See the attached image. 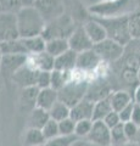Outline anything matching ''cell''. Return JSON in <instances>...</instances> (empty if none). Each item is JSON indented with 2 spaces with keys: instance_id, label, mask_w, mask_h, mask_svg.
I'll use <instances>...</instances> for the list:
<instances>
[{
  "instance_id": "34",
  "label": "cell",
  "mask_w": 140,
  "mask_h": 146,
  "mask_svg": "<svg viewBox=\"0 0 140 146\" xmlns=\"http://www.w3.org/2000/svg\"><path fill=\"white\" fill-rule=\"evenodd\" d=\"M123 127H124V134L125 138H127V141H137L140 127L134 124L133 122H125L123 123Z\"/></svg>"
},
{
  "instance_id": "10",
  "label": "cell",
  "mask_w": 140,
  "mask_h": 146,
  "mask_svg": "<svg viewBox=\"0 0 140 146\" xmlns=\"http://www.w3.org/2000/svg\"><path fill=\"white\" fill-rule=\"evenodd\" d=\"M27 65L34 68L35 71L51 72L54 70V65H55V57H52L46 51L28 55L27 56Z\"/></svg>"
},
{
  "instance_id": "7",
  "label": "cell",
  "mask_w": 140,
  "mask_h": 146,
  "mask_svg": "<svg viewBox=\"0 0 140 146\" xmlns=\"http://www.w3.org/2000/svg\"><path fill=\"white\" fill-rule=\"evenodd\" d=\"M67 42H68L70 49L73 50L77 54L87 51V50H90L94 48V44L92 43V40L88 36L83 25L76 27L73 32L70 34V36L67 38Z\"/></svg>"
},
{
  "instance_id": "43",
  "label": "cell",
  "mask_w": 140,
  "mask_h": 146,
  "mask_svg": "<svg viewBox=\"0 0 140 146\" xmlns=\"http://www.w3.org/2000/svg\"><path fill=\"white\" fill-rule=\"evenodd\" d=\"M137 141L140 143V130H139V134H138V138H137Z\"/></svg>"
},
{
  "instance_id": "12",
  "label": "cell",
  "mask_w": 140,
  "mask_h": 146,
  "mask_svg": "<svg viewBox=\"0 0 140 146\" xmlns=\"http://www.w3.org/2000/svg\"><path fill=\"white\" fill-rule=\"evenodd\" d=\"M94 101L89 99H83L82 101L76 104L73 107H71L70 118H72L74 122L84 121V119H93V112H94Z\"/></svg>"
},
{
  "instance_id": "4",
  "label": "cell",
  "mask_w": 140,
  "mask_h": 146,
  "mask_svg": "<svg viewBox=\"0 0 140 146\" xmlns=\"http://www.w3.org/2000/svg\"><path fill=\"white\" fill-rule=\"evenodd\" d=\"M32 5L40 12L46 25L65 15L64 0H35Z\"/></svg>"
},
{
  "instance_id": "33",
  "label": "cell",
  "mask_w": 140,
  "mask_h": 146,
  "mask_svg": "<svg viewBox=\"0 0 140 146\" xmlns=\"http://www.w3.org/2000/svg\"><path fill=\"white\" fill-rule=\"evenodd\" d=\"M76 122L72 118H66V119L58 122V130L60 135H74Z\"/></svg>"
},
{
  "instance_id": "1",
  "label": "cell",
  "mask_w": 140,
  "mask_h": 146,
  "mask_svg": "<svg viewBox=\"0 0 140 146\" xmlns=\"http://www.w3.org/2000/svg\"><path fill=\"white\" fill-rule=\"evenodd\" d=\"M16 20L20 38L43 35L45 28H46V22L33 5H28L21 9L16 13Z\"/></svg>"
},
{
  "instance_id": "8",
  "label": "cell",
  "mask_w": 140,
  "mask_h": 146,
  "mask_svg": "<svg viewBox=\"0 0 140 146\" xmlns=\"http://www.w3.org/2000/svg\"><path fill=\"white\" fill-rule=\"evenodd\" d=\"M87 139L90 144L95 146H111V129L102 121H94Z\"/></svg>"
},
{
  "instance_id": "28",
  "label": "cell",
  "mask_w": 140,
  "mask_h": 146,
  "mask_svg": "<svg viewBox=\"0 0 140 146\" xmlns=\"http://www.w3.org/2000/svg\"><path fill=\"white\" fill-rule=\"evenodd\" d=\"M128 27L132 39L140 38V10L128 15Z\"/></svg>"
},
{
  "instance_id": "18",
  "label": "cell",
  "mask_w": 140,
  "mask_h": 146,
  "mask_svg": "<svg viewBox=\"0 0 140 146\" xmlns=\"http://www.w3.org/2000/svg\"><path fill=\"white\" fill-rule=\"evenodd\" d=\"M50 119L49 111H45L43 108L35 107L29 112L28 116V128H35V129H43V127L46 124Z\"/></svg>"
},
{
  "instance_id": "14",
  "label": "cell",
  "mask_w": 140,
  "mask_h": 146,
  "mask_svg": "<svg viewBox=\"0 0 140 146\" xmlns=\"http://www.w3.org/2000/svg\"><path fill=\"white\" fill-rule=\"evenodd\" d=\"M83 27H84L88 36L90 38V40H92V43L94 45L101 43L102 40H105L107 38V32L105 29V27H104L96 18L87 21L83 25Z\"/></svg>"
},
{
  "instance_id": "9",
  "label": "cell",
  "mask_w": 140,
  "mask_h": 146,
  "mask_svg": "<svg viewBox=\"0 0 140 146\" xmlns=\"http://www.w3.org/2000/svg\"><path fill=\"white\" fill-rule=\"evenodd\" d=\"M27 63V55H4L0 62V74L4 78H12L13 74Z\"/></svg>"
},
{
  "instance_id": "32",
  "label": "cell",
  "mask_w": 140,
  "mask_h": 146,
  "mask_svg": "<svg viewBox=\"0 0 140 146\" xmlns=\"http://www.w3.org/2000/svg\"><path fill=\"white\" fill-rule=\"evenodd\" d=\"M111 140L112 144H117V145H122L127 141L124 134V127L123 123H119L118 125H116L115 128L111 129Z\"/></svg>"
},
{
  "instance_id": "37",
  "label": "cell",
  "mask_w": 140,
  "mask_h": 146,
  "mask_svg": "<svg viewBox=\"0 0 140 146\" xmlns=\"http://www.w3.org/2000/svg\"><path fill=\"white\" fill-rule=\"evenodd\" d=\"M133 107H134V101H133V102H130L128 106H125L123 110H121V111L118 112V115H119V118H121V122H122V123L130 122V119H132Z\"/></svg>"
},
{
  "instance_id": "31",
  "label": "cell",
  "mask_w": 140,
  "mask_h": 146,
  "mask_svg": "<svg viewBox=\"0 0 140 146\" xmlns=\"http://www.w3.org/2000/svg\"><path fill=\"white\" fill-rule=\"evenodd\" d=\"M43 135L44 138L48 140H51L54 138L60 135V130H58V122L54 121V119H49V122L43 127Z\"/></svg>"
},
{
  "instance_id": "30",
  "label": "cell",
  "mask_w": 140,
  "mask_h": 146,
  "mask_svg": "<svg viewBox=\"0 0 140 146\" xmlns=\"http://www.w3.org/2000/svg\"><path fill=\"white\" fill-rule=\"evenodd\" d=\"M93 122H94L93 119H84V121L76 122L74 135L78 139L87 138L90 133V130H92V128H93Z\"/></svg>"
},
{
  "instance_id": "17",
  "label": "cell",
  "mask_w": 140,
  "mask_h": 146,
  "mask_svg": "<svg viewBox=\"0 0 140 146\" xmlns=\"http://www.w3.org/2000/svg\"><path fill=\"white\" fill-rule=\"evenodd\" d=\"M58 101V93L52 88L39 89L38 99H37V107L49 111L54 105Z\"/></svg>"
},
{
  "instance_id": "40",
  "label": "cell",
  "mask_w": 140,
  "mask_h": 146,
  "mask_svg": "<svg viewBox=\"0 0 140 146\" xmlns=\"http://www.w3.org/2000/svg\"><path fill=\"white\" fill-rule=\"evenodd\" d=\"M137 79H138L139 85H140V65L138 66V70H137Z\"/></svg>"
},
{
  "instance_id": "36",
  "label": "cell",
  "mask_w": 140,
  "mask_h": 146,
  "mask_svg": "<svg viewBox=\"0 0 140 146\" xmlns=\"http://www.w3.org/2000/svg\"><path fill=\"white\" fill-rule=\"evenodd\" d=\"M102 122L105 123V124L110 128V129H112V128H115L116 125H118L119 123H122L118 112H116V111H112V112L108 113V115L104 118Z\"/></svg>"
},
{
  "instance_id": "25",
  "label": "cell",
  "mask_w": 140,
  "mask_h": 146,
  "mask_svg": "<svg viewBox=\"0 0 140 146\" xmlns=\"http://www.w3.org/2000/svg\"><path fill=\"white\" fill-rule=\"evenodd\" d=\"M28 5H32L31 0H0V12L17 13Z\"/></svg>"
},
{
  "instance_id": "2",
  "label": "cell",
  "mask_w": 140,
  "mask_h": 146,
  "mask_svg": "<svg viewBox=\"0 0 140 146\" xmlns=\"http://www.w3.org/2000/svg\"><path fill=\"white\" fill-rule=\"evenodd\" d=\"M96 20L105 27L107 32V38L116 40L117 43L122 44L123 46H125L132 40L128 27V15L100 17L96 18Z\"/></svg>"
},
{
  "instance_id": "39",
  "label": "cell",
  "mask_w": 140,
  "mask_h": 146,
  "mask_svg": "<svg viewBox=\"0 0 140 146\" xmlns=\"http://www.w3.org/2000/svg\"><path fill=\"white\" fill-rule=\"evenodd\" d=\"M134 104L140 105V85H138L134 90V98H133Z\"/></svg>"
},
{
  "instance_id": "23",
  "label": "cell",
  "mask_w": 140,
  "mask_h": 146,
  "mask_svg": "<svg viewBox=\"0 0 140 146\" xmlns=\"http://www.w3.org/2000/svg\"><path fill=\"white\" fill-rule=\"evenodd\" d=\"M45 143H46V139L44 138L42 129L27 128L23 136L25 146H44Z\"/></svg>"
},
{
  "instance_id": "24",
  "label": "cell",
  "mask_w": 140,
  "mask_h": 146,
  "mask_svg": "<svg viewBox=\"0 0 140 146\" xmlns=\"http://www.w3.org/2000/svg\"><path fill=\"white\" fill-rule=\"evenodd\" d=\"M112 105L110 102V98H104L95 101L94 104V112H93V121H104L108 113L112 112Z\"/></svg>"
},
{
  "instance_id": "35",
  "label": "cell",
  "mask_w": 140,
  "mask_h": 146,
  "mask_svg": "<svg viewBox=\"0 0 140 146\" xmlns=\"http://www.w3.org/2000/svg\"><path fill=\"white\" fill-rule=\"evenodd\" d=\"M51 85V72H45V71H39L37 76V86L38 89H45L50 88Z\"/></svg>"
},
{
  "instance_id": "16",
  "label": "cell",
  "mask_w": 140,
  "mask_h": 146,
  "mask_svg": "<svg viewBox=\"0 0 140 146\" xmlns=\"http://www.w3.org/2000/svg\"><path fill=\"white\" fill-rule=\"evenodd\" d=\"M77 56L78 54L74 52L73 50H67L66 52L55 58L54 70H58L62 72H73L77 66Z\"/></svg>"
},
{
  "instance_id": "26",
  "label": "cell",
  "mask_w": 140,
  "mask_h": 146,
  "mask_svg": "<svg viewBox=\"0 0 140 146\" xmlns=\"http://www.w3.org/2000/svg\"><path fill=\"white\" fill-rule=\"evenodd\" d=\"M70 113H71V108L61 101H57L49 110L50 119H54L56 122H61V121L66 119V118H70Z\"/></svg>"
},
{
  "instance_id": "5",
  "label": "cell",
  "mask_w": 140,
  "mask_h": 146,
  "mask_svg": "<svg viewBox=\"0 0 140 146\" xmlns=\"http://www.w3.org/2000/svg\"><path fill=\"white\" fill-rule=\"evenodd\" d=\"M94 50L101 58V61L105 62H115L123 56L124 54V46L116 40L106 38L101 43L94 45Z\"/></svg>"
},
{
  "instance_id": "27",
  "label": "cell",
  "mask_w": 140,
  "mask_h": 146,
  "mask_svg": "<svg viewBox=\"0 0 140 146\" xmlns=\"http://www.w3.org/2000/svg\"><path fill=\"white\" fill-rule=\"evenodd\" d=\"M72 72H62L58 70H52L51 71V85L50 88L54 90H61L65 86V84L71 79Z\"/></svg>"
},
{
  "instance_id": "29",
  "label": "cell",
  "mask_w": 140,
  "mask_h": 146,
  "mask_svg": "<svg viewBox=\"0 0 140 146\" xmlns=\"http://www.w3.org/2000/svg\"><path fill=\"white\" fill-rule=\"evenodd\" d=\"M79 139L76 135H58L51 140H48L44 146H73Z\"/></svg>"
},
{
  "instance_id": "11",
  "label": "cell",
  "mask_w": 140,
  "mask_h": 146,
  "mask_svg": "<svg viewBox=\"0 0 140 146\" xmlns=\"http://www.w3.org/2000/svg\"><path fill=\"white\" fill-rule=\"evenodd\" d=\"M39 71H35L34 68L28 66L26 63L23 67H21L12 77V80L15 83L21 86V89L23 88H29V86H35L37 84V76Z\"/></svg>"
},
{
  "instance_id": "42",
  "label": "cell",
  "mask_w": 140,
  "mask_h": 146,
  "mask_svg": "<svg viewBox=\"0 0 140 146\" xmlns=\"http://www.w3.org/2000/svg\"><path fill=\"white\" fill-rule=\"evenodd\" d=\"M3 56H4V55L1 52V50H0V62H1V60H3Z\"/></svg>"
},
{
  "instance_id": "6",
  "label": "cell",
  "mask_w": 140,
  "mask_h": 146,
  "mask_svg": "<svg viewBox=\"0 0 140 146\" xmlns=\"http://www.w3.org/2000/svg\"><path fill=\"white\" fill-rule=\"evenodd\" d=\"M19 27H17L16 13L0 12V43L19 39Z\"/></svg>"
},
{
  "instance_id": "38",
  "label": "cell",
  "mask_w": 140,
  "mask_h": 146,
  "mask_svg": "<svg viewBox=\"0 0 140 146\" xmlns=\"http://www.w3.org/2000/svg\"><path fill=\"white\" fill-rule=\"evenodd\" d=\"M130 122H133L134 124L140 127V105L134 104L133 112H132V119H130Z\"/></svg>"
},
{
  "instance_id": "21",
  "label": "cell",
  "mask_w": 140,
  "mask_h": 146,
  "mask_svg": "<svg viewBox=\"0 0 140 146\" xmlns=\"http://www.w3.org/2000/svg\"><path fill=\"white\" fill-rule=\"evenodd\" d=\"M0 50L3 55H27L28 56L22 38L0 43Z\"/></svg>"
},
{
  "instance_id": "19",
  "label": "cell",
  "mask_w": 140,
  "mask_h": 146,
  "mask_svg": "<svg viewBox=\"0 0 140 146\" xmlns=\"http://www.w3.org/2000/svg\"><path fill=\"white\" fill-rule=\"evenodd\" d=\"M70 50V45L66 38H52L46 40V45H45V51L50 54L52 57H57Z\"/></svg>"
},
{
  "instance_id": "41",
  "label": "cell",
  "mask_w": 140,
  "mask_h": 146,
  "mask_svg": "<svg viewBox=\"0 0 140 146\" xmlns=\"http://www.w3.org/2000/svg\"><path fill=\"white\" fill-rule=\"evenodd\" d=\"M84 145H85V144L83 143L82 140H78V141H77V143H76L73 146H84Z\"/></svg>"
},
{
  "instance_id": "13",
  "label": "cell",
  "mask_w": 140,
  "mask_h": 146,
  "mask_svg": "<svg viewBox=\"0 0 140 146\" xmlns=\"http://www.w3.org/2000/svg\"><path fill=\"white\" fill-rule=\"evenodd\" d=\"M101 58L99 57V55L95 52L94 49L87 50V51L79 52L77 56V66L76 70L79 71H93L100 65Z\"/></svg>"
},
{
  "instance_id": "22",
  "label": "cell",
  "mask_w": 140,
  "mask_h": 146,
  "mask_svg": "<svg viewBox=\"0 0 140 146\" xmlns=\"http://www.w3.org/2000/svg\"><path fill=\"white\" fill-rule=\"evenodd\" d=\"M25 44V48L27 50L28 55L39 54L45 51V45H46V40L43 35L37 36H31V38H22Z\"/></svg>"
},
{
  "instance_id": "3",
  "label": "cell",
  "mask_w": 140,
  "mask_h": 146,
  "mask_svg": "<svg viewBox=\"0 0 140 146\" xmlns=\"http://www.w3.org/2000/svg\"><path fill=\"white\" fill-rule=\"evenodd\" d=\"M89 83L83 78H73L71 76V79L65 84L61 90H58V101L64 102L70 108L73 107L76 104L82 101L87 98Z\"/></svg>"
},
{
  "instance_id": "20",
  "label": "cell",
  "mask_w": 140,
  "mask_h": 146,
  "mask_svg": "<svg viewBox=\"0 0 140 146\" xmlns=\"http://www.w3.org/2000/svg\"><path fill=\"white\" fill-rule=\"evenodd\" d=\"M108 98H110V102L112 105V110L116 112H119L125 106H128L130 102H133L130 94L124 90H117L115 93H111Z\"/></svg>"
},
{
  "instance_id": "44",
  "label": "cell",
  "mask_w": 140,
  "mask_h": 146,
  "mask_svg": "<svg viewBox=\"0 0 140 146\" xmlns=\"http://www.w3.org/2000/svg\"><path fill=\"white\" fill-rule=\"evenodd\" d=\"M31 1H32V4H33V3H34V1H35V0H31Z\"/></svg>"
},
{
  "instance_id": "15",
  "label": "cell",
  "mask_w": 140,
  "mask_h": 146,
  "mask_svg": "<svg viewBox=\"0 0 140 146\" xmlns=\"http://www.w3.org/2000/svg\"><path fill=\"white\" fill-rule=\"evenodd\" d=\"M39 89L37 86H29V88L21 89L19 104L22 111L31 112L37 107V99H38Z\"/></svg>"
}]
</instances>
